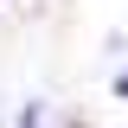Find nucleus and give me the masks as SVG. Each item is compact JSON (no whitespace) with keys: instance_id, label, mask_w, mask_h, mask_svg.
Masks as SVG:
<instances>
[{"instance_id":"1","label":"nucleus","mask_w":128,"mask_h":128,"mask_svg":"<svg viewBox=\"0 0 128 128\" xmlns=\"http://www.w3.org/2000/svg\"><path fill=\"white\" fill-rule=\"evenodd\" d=\"M38 122H45V102H26V109H19V122H13V128H38Z\"/></svg>"},{"instance_id":"2","label":"nucleus","mask_w":128,"mask_h":128,"mask_svg":"<svg viewBox=\"0 0 128 128\" xmlns=\"http://www.w3.org/2000/svg\"><path fill=\"white\" fill-rule=\"evenodd\" d=\"M115 90H122V96H128V83H115Z\"/></svg>"}]
</instances>
